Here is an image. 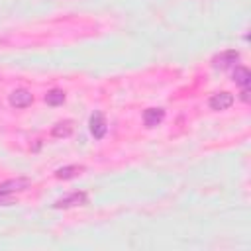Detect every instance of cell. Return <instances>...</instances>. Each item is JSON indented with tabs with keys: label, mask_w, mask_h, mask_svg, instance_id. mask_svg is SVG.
<instances>
[{
	"label": "cell",
	"mask_w": 251,
	"mask_h": 251,
	"mask_svg": "<svg viewBox=\"0 0 251 251\" xmlns=\"http://www.w3.org/2000/svg\"><path fill=\"white\" fill-rule=\"evenodd\" d=\"M45 102H47L49 106H61V104L65 102V92H63L61 88H53V90H49V92L45 94Z\"/></svg>",
	"instance_id": "cell-11"
},
{
	"label": "cell",
	"mask_w": 251,
	"mask_h": 251,
	"mask_svg": "<svg viewBox=\"0 0 251 251\" xmlns=\"http://www.w3.org/2000/svg\"><path fill=\"white\" fill-rule=\"evenodd\" d=\"M82 171H84V167H82V165H67V167L57 169V171H55V176H57V178H61V180H69V178L78 176Z\"/></svg>",
	"instance_id": "cell-8"
},
{
	"label": "cell",
	"mask_w": 251,
	"mask_h": 251,
	"mask_svg": "<svg viewBox=\"0 0 251 251\" xmlns=\"http://www.w3.org/2000/svg\"><path fill=\"white\" fill-rule=\"evenodd\" d=\"M237 61H239V53H237L235 49H227V51L218 53V55L212 59V65H214L216 69H229V67H233Z\"/></svg>",
	"instance_id": "cell-3"
},
{
	"label": "cell",
	"mask_w": 251,
	"mask_h": 251,
	"mask_svg": "<svg viewBox=\"0 0 251 251\" xmlns=\"http://www.w3.org/2000/svg\"><path fill=\"white\" fill-rule=\"evenodd\" d=\"M231 104H233V94H229V92H216V94L208 100V106H210V110H214V112L227 110Z\"/></svg>",
	"instance_id": "cell-4"
},
{
	"label": "cell",
	"mask_w": 251,
	"mask_h": 251,
	"mask_svg": "<svg viewBox=\"0 0 251 251\" xmlns=\"http://www.w3.org/2000/svg\"><path fill=\"white\" fill-rule=\"evenodd\" d=\"M31 102H33V96H31V92L25 90V88H18V90H14V92L10 94V104H12L14 108H27Z\"/></svg>",
	"instance_id": "cell-6"
},
{
	"label": "cell",
	"mask_w": 251,
	"mask_h": 251,
	"mask_svg": "<svg viewBox=\"0 0 251 251\" xmlns=\"http://www.w3.org/2000/svg\"><path fill=\"white\" fill-rule=\"evenodd\" d=\"M241 100H243V102H247V100H249V90H247V88H243V90H241Z\"/></svg>",
	"instance_id": "cell-12"
},
{
	"label": "cell",
	"mask_w": 251,
	"mask_h": 251,
	"mask_svg": "<svg viewBox=\"0 0 251 251\" xmlns=\"http://www.w3.org/2000/svg\"><path fill=\"white\" fill-rule=\"evenodd\" d=\"M108 131V126H106V120L100 112H94L90 116V133L94 135V139H102Z\"/></svg>",
	"instance_id": "cell-5"
},
{
	"label": "cell",
	"mask_w": 251,
	"mask_h": 251,
	"mask_svg": "<svg viewBox=\"0 0 251 251\" xmlns=\"http://www.w3.org/2000/svg\"><path fill=\"white\" fill-rule=\"evenodd\" d=\"M31 184L29 178H12V180H6L0 184V204H10L12 202V194L14 192H20V190H25L27 186Z\"/></svg>",
	"instance_id": "cell-1"
},
{
	"label": "cell",
	"mask_w": 251,
	"mask_h": 251,
	"mask_svg": "<svg viewBox=\"0 0 251 251\" xmlns=\"http://www.w3.org/2000/svg\"><path fill=\"white\" fill-rule=\"evenodd\" d=\"M73 133V122L71 120H63V122H57L51 129V135L53 137H69Z\"/></svg>",
	"instance_id": "cell-10"
},
{
	"label": "cell",
	"mask_w": 251,
	"mask_h": 251,
	"mask_svg": "<svg viewBox=\"0 0 251 251\" xmlns=\"http://www.w3.org/2000/svg\"><path fill=\"white\" fill-rule=\"evenodd\" d=\"M86 202H88L86 192H71V194L59 198V200L53 204V208H57V210H61V208L67 210V208H75V206H84Z\"/></svg>",
	"instance_id": "cell-2"
},
{
	"label": "cell",
	"mask_w": 251,
	"mask_h": 251,
	"mask_svg": "<svg viewBox=\"0 0 251 251\" xmlns=\"http://www.w3.org/2000/svg\"><path fill=\"white\" fill-rule=\"evenodd\" d=\"M233 80H235L241 88H249V84H251V73H249V69L237 65V67L233 69Z\"/></svg>",
	"instance_id": "cell-9"
},
{
	"label": "cell",
	"mask_w": 251,
	"mask_h": 251,
	"mask_svg": "<svg viewBox=\"0 0 251 251\" xmlns=\"http://www.w3.org/2000/svg\"><path fill=\"white\" fill-rule=\"evenodd\" d=\"M163 118H165V110H163V108H147V110L143 112V124H145L147 127L159 126V124L163 122Z\"/></svg>",
	"instance_id": "cell-7"
}]
</instances>
